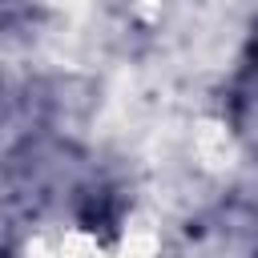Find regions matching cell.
I'll return each instance as SVG.
<instances>
[{
  "instance_id": "cell-1",
  "label": "cell",
  "mask_w": 258,
  "mask_h": 258,
  "mask_svg": "<svg viewBox=\"0 0 258 258\" xmlns=\"http://www.w3.org/2000/svg\"><path fill=\"white\" fill-rule=\"evenodd\" d=\"M24 258H113V250H105L89 230H64V234L28 242Z\"/></svg>"
},
{
  "instance_id": "cell-2",
  "label": "cell",
  "mask_w": 258,
  "mask_h": 258,
  "mask_svg": "<svg viewBox=\"0 0 258 258\" xmlns=\"http://www.w3.org/2000/svg\"><path fill=\"white\" fill-rule=\"evenodd\" d=\"M157 254H161V238H157L153 222H145V218H133V226L125 222V234L113 246V258H157Z\"/></svg>"
}]
</instances>
